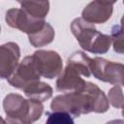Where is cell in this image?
Listing matches in <instances>:
<instances>
[{
  "instance_id": "16",
  "label": "cell",
  "mask_w": 124,
  "mask_h": 124,
  "mask_svg": "<svg viewBox=\"0 0 124 124\" xmlns=\"http://www.w3.org/2000/svg\"><path fill=\"white\" fill-rule=\"evenodd\" d=\"M108 102L111 104L112 107L116 108H120L124 106V95L120 85H114L112 88L109 89L108 95Z\"/></svg>"
},
{
  "instance_id": "13",
  "label": "cell",
  "mask_w": 124,
  "mask_h": 124,
  "mask_svg": "<svg viewBox=\"0 0 124 124\" xmlns=\"http://www.w3.org/2000/svg\"><path fill=\"white\" fill-rule=\"evenodd\" d=\"M54 35H55L54 29L52 28V26L49 23L46 22L42 30H40L39 32H37L35 34L29 35L28 39H29L30 44L33 46L41 47V46L50 44L54 39Z\"/></svg>"
},
{
  "instance_id": "9",
  "label": "cell",
  "mask_w": 124,
  "mask_h": 124,
  "mask_svg": "<svg viewBox=\"0 0 124 124\" xmlns=\"http://www.w3.org/2000/svg\"><path fill=\"white\" fill-rule=\"evenodd\" d=\"M20 49L17 44L9 42L0 46V76L2 78H9L19 65Z\"/></svg>"
},
{
  "instance_id": "14",
  "label": "cell",
  "mask_w": 124,
  "mask_h": 124,
  "mask_svg": "<svg viewBox=\"0 0 124 124\" xmlns=\"http://www.w3.org/2000/svg\"><path fill=\"white\" fill-rule=\"evenodd\" d=\"M110 38L113 45V50L117 53L124 54V28H122L121 25H113Z\"/></svg>"
},
{
  "instance_id": "20",
  "label": "cell",
  "mask_w": 124,
  "mask_h": 124,
  "mask_svg": "<svg viewBox=\"0 0 124 124\" xmlns=\"http://www.w3.org/2000/svg\"><path fill=\"white\" fill-rule=\"evenodd\" d=\"M122 115H123V117H124V106L122 107Z\"/></svg>"
},
{
  "instance_id": "17",
  "label": "cell",
  "mask_w": 124,
  "mask_h": 124,
  "mask_svg": "<svg viewBox=\"0 0 124 124\" xmlns=\"http://www.w3.org/2000/svg\"><path fill=\"white\" fill-rule=\"evenodd\" d=\"M1 124H27V123L24 122L23 120L19 119V118L9 117V116H7L6 119L2 118V123H1Z\"/></svg>"
},
{
  "instance_id": "6",
  "label": "cell",
  "mask_w": 124,
  "mask_h": 124,
  "mask_svg": "<svg viewBox=\"0 0 124 124\" xmlns=\"http://www.w3.org/2000/svg\"><path fill=\"white\" fill-rule=\"evenodd\" d=\"M5 19L9 26L18 29L21 32H24L28 34V36L42 30L46 23L45 19L35 18L31 16L21 8H13L8 10L6 13Z\"/></svg>"
},
{
  "instance_id": "3",
  "label": "cell",
  "mask_w": 124,
  "mask_h": 124,
  "mask_svg": "<svg viewBox=\"0 0 124 124\" xmlns=\"http://www.w3.org/2000/svg\"><path fill=\"white\" fill-rule=\"evenodd\" d=\"M71 31L84 50L95 54H103L110 47V36L99 32L94 24L87 22L82 17L75 18L72 21Z\"/></svg>"
},
{
  "instance_id": "19",
  "label": "cell",
  "mask_w": 124,
  "mask_h": 124,
  "mask_svg": "<svg viewBox=\"0 0 124 124\" xmlns=\"http://www.w3.org/2000/svg\"><path fill=\"white\" fill-rule=\"evenodd\" d=\"M121 27L124 28V15H123V16L121 18Z\"/></svg>"
},
{
  "instance_id": "11",
  "label": "cell",
  "mask_w": 124,
  "mask_h": 124,
  "mask_svg": "<svg viewBox=\"0 0 124 124\" xmlns=\"http://www.w3.org/2000/svg\"><path fill=\"white\" fill-rule=\"evenodd\" d=\"M23 92L29 99H33L41 103L46 101L52 96L51 86L42 81H36L29 84L23 89Z\"/></svg>"
},
{
  "instance_id": "12",
  "label": "cell",
  "mask_w": 124,
  "mask_h": 124,
  "mask_svg": "<svg viewBox=\"0 0 124 124\" xmlns=\"http://www.w3.org/2000/svg\"><path fill=\"white\" fill-rule=\"evenodd\" d=\"M21 9L35 18L45 19L49 11L48 1H19Z\"/></svg>"
},
{
  "instance_id": "7",
  "label": "cell",
  "mask_w": 124,
  "mask_h": 124,
  "mask_svg": "<svg viewBox=\"0 0 124 124\" xmlns=\"http://www.w3.org/2000/svg\"><path fill=\"white\" fill-rule=\"evenodd\" d=\"M39 74L46 78H53L62 73L63 62L60 55L53 50H37L32 55Z\"/></svg>"
},
{
  "instance_id": "10",
  "label": "cell",
  "mask_w": 124,
  "mask_h": 124,
  "mask_svg": "<svg viewBox=\"0 0 124 124\" xmlns=\"http://www.w3.org/2000/svg\"><path fill=\"white\" fill-rule=\"evenodd\" d=\"M114 3L115 1H92L83 9L81 17L92 24L105 23L111 16Z\"/></svg>"
},
{
  "instance_id": "18",
  "label": "cell",
  "mask_w": 124,
  "mask_h": 124,
  "mask_svg": "<svg viewBox=\"0 0 124 124\" xmlns=\"http://www.w3.org/2000/svg\"><path fill=\"white\" fill-rule=\"evenodd\" d=\"M106 124H124V120H122V119H113V120L108 121Z\"/></svg>"
},
{
  "instance_id": "4",
  "label": "cell",
  "mask_w": 124,
  "mask_h": 124,
  "mask_svg": "<svg viewBox=\"0 0 124 124\" xmlns=\"http://www.w3.org/2000/svg\"><path fill=\"white\" fill-rule=\"evenodd\" d=\"M3 108L7 116L19 118L27 124H32L40 119L44 111V106L41 102L24 99L16 93H10L4 98Z\"/></svg>"
},
{
  "instance_id": "21",
  "label": "cell",
  "mask_w": 124,
  "mask_h": 124,
  "mask_svg": "<svg viewBox=\"0 0 124 124\" xmlns=\"http://www.w3.org/2000/svg\"><path fill=\"white\" fill-rule=\"evenodd\" d=\"M123 4H124V1H123Z\"/></svg>"
},
{
  "instance_id": "8",
  "label": "cell",
  "mask_w": 124,
  "mask_h": 124,
  "mask_svg": "<svg viewBox=\"0 0 124 124\" xmlns=\"http://www.w3.org/2000/svg\"><path fill=\"white\" fill-rule=\"evenodd\" d=\"M40 77L41 75L39 74L31 55L22 59L15 73L7 80L12 86L23 90L29 84L40 81Z\"/></svg>"
},
{
  "instance_id": "5",
  "label": "cell",
  "mask_w": 124,
  "mask_h": 124,
  "mask_svg": "<svg viewBox=\"0 0 124 124\" xmlns=\"http://www.w3.org/2000/svg\"><path fill=\"white\" fill-rule=\"evenodd\" d=\"M91 73L99 80L114 85H124V65L102 57L92 58Z\"/></svg>"
},
{
  "instance_id": "2",
  "label": "cell",
  "mask_w": 124,
  "mask_h": 124,
  "mask_svg": "<svg viewBox=\"0 0 124 124\" xmlns=\"http://www.w3.org/2000/svg\"><path fill=\"white\" fill-rule=\"evenodd\" d=\"M92 58H90L83 51H75L72 53L67 61V65L56 80V90L63 93L74 92L81 89L86 81L80 78L84 76L89 78L91 76Z\"/></svg>"
},
{
  "instance_id": "15",
  "label": "cell",
  "mask_w": 124,
  "mask_h": 124,
  "mask_svg": "<svg viewBox=\"0 0 124 124\" xmlns=\"http://www.w3.org/2000/svg\"><path fill=\"white\" fill-rule=\"evenodd\" d=\"M46 124H75L72 115L65 111H52L47 112Z\"/></svg>"
},
{
  "instance_id": "1",
  "label": "cell",
  "mask_w": 124,
  "mask_h": 124,
  "mask_svg": "<svg viewBox=\"0 0 124 124\" xmlns=\"http://www.w3.org/2000/svg\"><path fill=\"white\" fill-rule=\"evenodd\" d=\"M52 111H65L75 117L89 112L104 113L109 108V102L103 90L93 82L74 92L56 96L50 103Z\"/></svg>"
}]
</instances>
